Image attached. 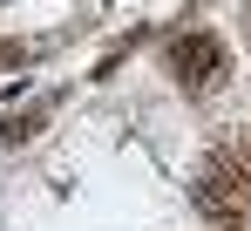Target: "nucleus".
Returning a JSON list of instances; mask_svg holds the SVG:
<instances>
[{
	"instance_id": "obj_1",
	"label": "nucleus",
	"mask_w": 251,
	"mask_h": 231,
	"mask_svg": "<svg viewBox=\"0 0 251 231\" xmlns=\"http://www.w3.org/2000/svg\"><path fill=\"white\" fill-rule=\"evenodd\" d=\"M170 68L190 82V88H210V82L224 75V41L217 34H176L170 41Z\"/></svg>"
},
{
	"instance_id": "obj_2",
	"label": "nucleus",
	"mask_w": 251,
	"mask_h": 231,
	"mask_svg": "<svg viewBox=\"0 0 251 231\" xmlns=\"http://www.w3.org/2000/svg\"><path fill=\"white\" fill-rule=\"evenodd\" d=\"M21 136H34V116H7L0 122V143H21Z\"/></svg>"
}]
</instances>
